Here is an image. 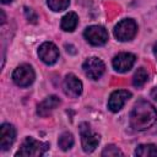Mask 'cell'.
<instances>
[{"mask_svg": "<svg viewBox=\"0 0 157 157\" xmlns=\"http://www.w3.org/2000/svg\"><path fill=\"white\" fill-rule=\"evenodd\" d=\"M83 37L90 44L96 45V47L104 45L109 38L107 29L103 26H98V25L88 26L83 32Z\"/></svg>", "mask_w": 157, "mask_h": 157, "instance_id": "cell-5", "label": "cell"}, {"mask_svg": "<svg viewBox=\"0 0 157 157\" xmlns=\"http://www.w3.org/2000/svg\"><path fill=\"white\" fill-rule=\"evenodd\" d=\"M1 2L2 4H10V2H12V0H1Z\"/></svg>", "mask_w": 157, "mask_h": 157, "instance_id": "cell-23", "label": "cell"}, {"mask_svg": "<svg viewBox=\"0 0 157 157\" xmlns=\"http://www.w3.org/2000/svg\"><path fill=\"white\" fill-rule=\"evenodd\" d=\"M82 70L85 72V75L91 78V80H98L105 71V65L104 63L96 58V56H92V58H88L85 60V63L82 64Z\"/></svg>", "mask_w": 157, "mask_h": 157, "instance_id": "cell-7", "label": "cell"}, {"mask_svg": "<svg viewBox=\"0 0 157 157\" xmlns=\"http://www.w3.org/2000/svg\"><path fill=\"white\" fill-rule=\"evenodd\" d=\"M153 55L157 58V43L153 44Z\"/></svg>", "mask_w": 157, "mask_h": 157, "instance_id": "cell-22", "label": "cell"}, {"mask_svg": "<svg viewBox=\"0 0 157 157\" xmlns=\"http://www.w3.org/2000/svg\"><path fill=\"white\" fill-rule=\"evenodd\" d=\"M157 120L156 108L145 99L137 101L130 112V125L134 130L144 131L150 129Z\"/></svg>", "mask_w": 157, "mask_h": 157, "instance_id": "cell-1", "label": "cell"}, {"mask_svg": "<svg viewBox=\"0 0 157 157\" xmlns=\"http://www.w3.org/2000/svg\"><path fill=\"white\" fill-rule=\"evenodd\" d=\"M147 80H148V74H147V71H146L144 67H139V69L135 71V74H134L132 85H134L135 87L140 88V87H142V86L147 82Z\"/></svg>", "mask_w": 157, "mask_h": 157, "instance_id": "cell-16", "label": "cell"}, {"mask_svg": "<svg viewBox=\"0 0 157 157\" xmlns=\"http://www.w3.org/2000/svg\"><path fill=\"white\" fill-rule=\"evenodd\" d=\"M16 139V129L12 124L4 123L0 126V148L1 151H7Z\"/></svg>", "mask_w": 157, "mask_h": 157, "instance_id": "cell-12", "label": "cell"}, {"mask_svg": "<svg viewBox=\"0 0 157 157\" xmlns=\"http://www.w3.org/2000/svg\"><path fill=\"white\" fill-rule=\"evenodd\" d=\"M130 97H131V92H129L126 90H117V91L112 92V94L109 96V99H108L109 110L113 113L119 112L124 107V104L129 101Z\"/></svg>", "mask_w": 157, "mask_h": 157, "instance_id": "cell-10", "label": "cell"}, {"mask_svg": "<svg viewBox=\"0 0 157 157\" xmlns=\"http://www.w3.org/2000/svg\"><path fill=\"white\" fill-rule=\"evenodd\" d=\"M59 55L60 54H59L58 47L52 42H44L38 48V56L47 65L55 64L59 59Z\"/></svg>", "mask_w": 157, "mask_h": 157, "instance_id": "cell-8", "label": "cell"}, {"mask_svg": "<svg viewBox=\"0 0 157 157\" xmlns=\"http://www.w3.org/2000/svg\"><path fill=\"white\" fill-rule=\"evenodd\" d=\"M49 150V144L48 142H43L39 140H36L31 136L26 137L18 151L15 153L16 157L21 156V157H39L42 155H44L47 151Z\"/></svg>", "mask_w": 157, "mask_h": 157, "instance_id": "cell-2", "label": "cell"}, {"mask_svg": "<svg viewBox=\"0 0 157 157\" xmlns=\"http://www.w3.org/2000/svg\"><path fill=\"white\" fill-rule=\"evenodd\" d=\"M103 157H113V156H123V152L114 145H107L102 151Z\"/></svg>", "mask_w": 157, "mask_h": 157, "instance_id": "cell-19", "label": "cell"}, {"mask_svg": "<svg viewBox=\"0 0 157 157\" xmlns=\"http://www.w3.org/2000/svg\"><path fill=\"white\" fill-rule=\"evenodd\" d=\"M77 23H78V16L75 12H67L65 16H63L60 27L65 32H72L77 27Z\"/></svg>", "mask_w": 157, "mask_h": 157, "instance_id": "cell-14", "label": "cell"}, {"mask_svg": "<svg viewBox=\"0 0 157 157\" xmlns=\"http://www.w3.org/2000/svg\"><path fill=\"white\" fill-rule=\"evenodd\" d=\"M151 97L157 102V87H155V88L151 91Z\"/></svg>", "mask_w": 157, "mask_h": 157, "instance_id": "cell-21", "label": "cell"}, {"mask_svg": "<svg viewBox=\"0 0 157 157\" xmlns=\"http://www.w3.org/2000/svg\"><path fill=\"white\" fill-rule=\"evenodd\" d=\"M135 60H136V56L131 53H119L118 55H115L113 58L112 65H113L115 71L126 72L134 66Z\"/></svg>", "mask_w": 157, "mask_h": 157, "instance_id": "cell-11", "label": "cell"}, {"mask_svg": "<svg viewBox=\"0 0 157 157\" xmlns=\"http://www.w3.org/2000/svg\"><path fill=\"white\" fill-rule=\"evenodd\" d=\"M25 15H26V17H27V20L28 21H31L32 23H36L37 22V15H36V12L32 10V9H28V7H25Z\"/></svg>", "mask_w": 157, "mask_h": 157, "instance_id": "cell-20", "label": "cell"}, {"mask_svg": "<svg viewBox=\"0 0 157 157\" xmlns=\"http://www.w3.org/2000/svg\"><path fill=\"white\" fill-rule=\"evenodd\" d=\"M47 4H48L50 10L59 12V11L65 10L69 6L70 0H47Z\"/></svg>", "mask_w": 157, "mask_h": 157, "instance_id": "cell-18", "label": "cell"}, {"mask_svg": "<svg viewBox=\"0 0 157 157\" xmlns=\"http://www.w3.org/2000/svg\"><path fill=\"white\" fill-rule=\"evenodd\" d=\"M58 145H59V147H60L63 151L70 150V148L74 146V136H72V134L69 132V131L63 132V134L59 136Z\"/></svg>", "mask_w": 157, "mask_h": 157, "instance_id": "cell-17", "label": "cell"}, {"mask_svg": "<svg viewBox=\"0 0 157 157\" xmlns=\"http://www.w3.org/2000/svg\"><path fill=\"white\" fill-rule=\"evenodd\" d=\"M64 93L71 98H76L82 93V82L74 74H67L63 82Z\"/></svg>", "mask_w": 157, "mask_h": 157, "instance_id": "cell-9", "label": "cell"}, {"mask_svg": "<svg viewBox=\"0 0 157 157\" xmlns=\"http://www.w3.org/2000/svg\"><path fill=\"white\" fill-rule=\"evenodd\" d=\"M137 32V25L132 18H124L114 27V37L120 42L131 40Z\"/></svg>", "mask_w": 157, "mask_h": 157, "instance_id": "cell-4", "label": "cell"}, {"mask_svg": "<svg viewBox=\"0 0 157 157\" xmlns=\"http://www.w3.org/2000/svg\"><path fill=\"white\" fill-rule=\"evenodd\" d=\"M60 104V98L56 96H48L44 98L37 107V114L40 117H47L49 115L58 105Z\"/></svg>", "mask_w": 157, "mask_h": 157, "instance_id": "cell-13", "label": "cell"}, {"mask_svg": "<svg viewBox=\"0 0 157 157\" xmlns=\"http://www.w3.org/2000/svg\"><path fill=\"white\" fill-rule=\"evenodd\" d=\"M80 135H81V144L83 151L86 153L93 152L101 141V136L91 129L88 123L80 124Z\"/></svg>", "mask_w": 157, "mask_h": 157, "instance_id": "cell-3", "label": "cell"}, {"mask_svg": "<svg viewBox=\"0 0 157 157\" xmlns=\"http://www.w3.org/2000/svg\"><path fill=\"white\" fill-rule=\"evenodd\" d=\"M135 155L140 157H156L157 146L155 144H141L136 147Z\"/></svg>", "mask_w": 157, "mask_h": 157, "instance_id": "cell-15", "label": "cell"}, {"mask_svg": "<svg viewBox=\"0 0 157 157\" xmlns=\"http://www.w3.org/2000/svg\"><path fill=\"white\" fill-rule=\"evenodd\" d=\"M34 78H36L34 70L28 64H22L20 66H17L15 69V71L12 72V80L20 87H27V86L32 85Z\"/></svg>", "mask_w": 157, "mask_h": 157, "instance_id": "cell-6", "label": "cell"}]
</instances>
